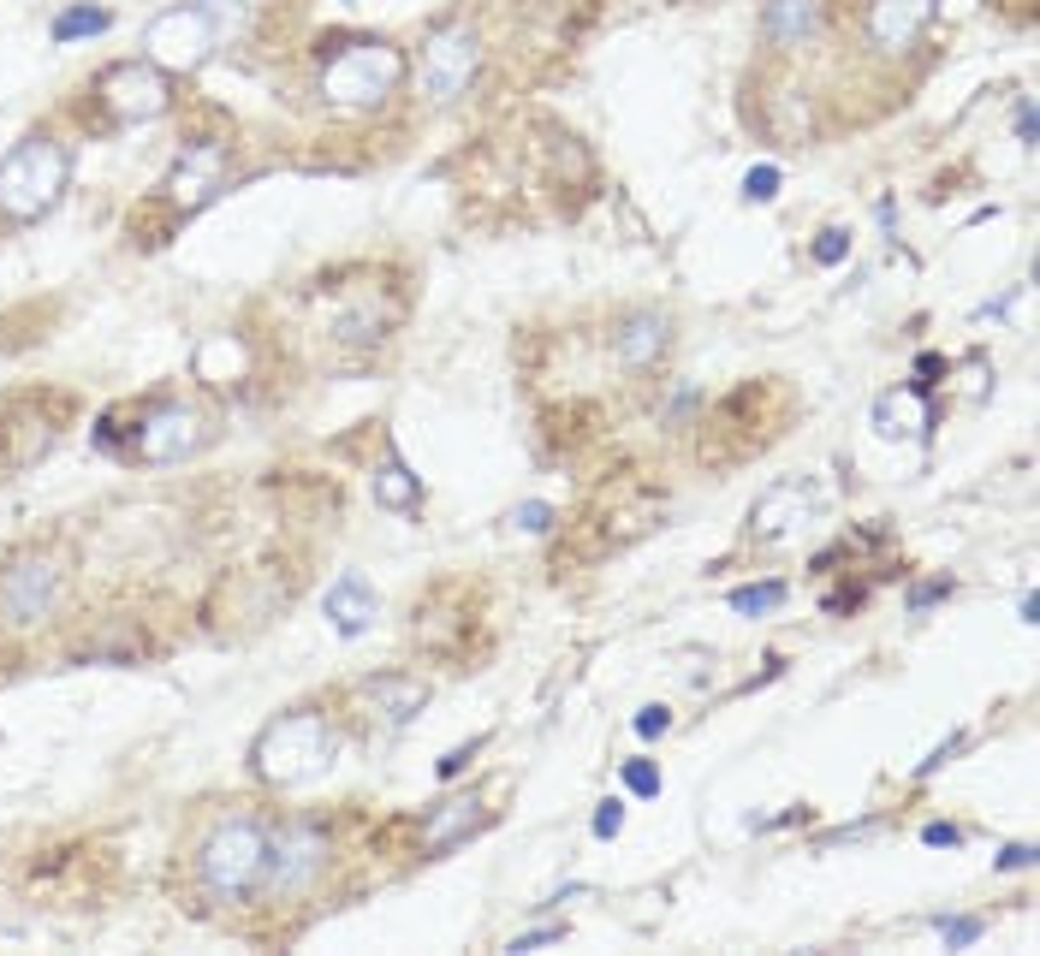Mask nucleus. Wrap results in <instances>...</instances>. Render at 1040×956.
I'll use <instances>...</instances> for the list:
<instances>
[{
    "label": "nucleus",
    "mask_w": 1040,
    "mask_h": 956,
    "mask_svg": "<svg viewBox=\"0 0 1040 956\" xmlns=\"http://www.w3.org/2000/svg\"><path fill=\"white\" fill-rule=\"evenodd\" d=\"M340 755V737H333L328 713L316 708H298V713H280L274 725H262V737L251 743V767L262 785H310L333 767Z\"/></svg>",
    "instance_id": "1"
},
{
    "label": "nucleus",
    "mask_w": 1040,
    "mask_h": 956,
    "mask_svg": "<svg viewBox=\"0 0 1040 956\" xmlns=\"http://www.w3.org/2000/svg\"><path fill=\"white\" fill-rule=\"evenodd\" d=\"M274 861V837L256 826V820H221L197 849V879L209 886L221 903H239V897L262 891Z\"/></svg>",
    "instance_id": "2"
},
{
    "label": "nucleus",
    "mask_w": 1040,
    "mask_h": 956,
    "mask_svg": "<svg viewBox=\"0 0 1040 956\" xmlns=\"http://www.w3.org/2000/svg\"><path fill=\"white\" fill-rule=\"evenodd\" d=\"M66 173H71V160H66L60 143L24 137L19 149L0 160V214L19 220V226H24V220H42L54 202H60Z\"/></svg>",
    "instance_id": "3"
},
{
    "label": "nucleus",
    "mask_w": 1040,
    "mask_h": 956,
    "mask_svg": "<svg viewBox=\"0 0 1040 956\" xmlns=\"http://www.w3.org/2000/svg\"><path fill=\"white\" fill-rule=\"evenodd\" d=\"M405 84V54L392 42H351L321 71V96L345 113H369Z\"/></svg>",
    "instance_id": "4"
},
{
    "label": "nucleus",
    "mask_w": 1040,
    "mask_h": 956,
    "mask_svg": "<svg viewBox=\"0 0 1040 956\" xmlns=\"http://www.w3.org/2000/svg\"><path fill=\"white\" fill-rule=\"evenodd\" d=\"M214 48H221V12L202 0L167 7L161 19L143 24V60H155L161 71H197Z\"/></svg>",
    "instance_id": "5"
},
{
    "label": "nucleus",
    "mask_w": 1040,
    "mask_h": 956,
    "mask_svg": "<svg viewBox=\"0 0 1040 956\" xmlns=\"http://www.w3.org/2000/svg\"><path fill=\"white\" fill-rule=\"evenodd\" d=\"M96 96H101V108H108L120 125L161 120V113L173 108V84H167V71H161L155 60H120V66H108L96 78Z\"/></svg>",
    "instance_id": "6"
},
{
    "label": "nucleus",
    "mask_w": 1040,
    "mask_h": 956,
    "mask_svg": "<svg viewBox=\"0 0 1040 956\" xmlns=\"http://www.w3.org/2000/svg\"><path fill=\"white\" fill-rule=\"evenodd\" d=\"M476 71H482V42L464 24L434 31L417 54V78H422V96L429 101H458L476 84Z\"/></svg>",
    "instance_id": "7"
},
{
    "label": "nucleus",
    "mask_w": 1040,
    "mask_h": 956,
    "mask_svg": "<svg viewBox=\"0 0 1040 956\" xmlns=\"http://www.w3.org/2000/svg\"><path fill=\"white\" fill-rule=\"evenodd\" d=\"M209 440V416H202L197 404H155L150 416L137 422V458L143 464H179L190 452Z\"/></svg>",
    "instance_id": "8"
},
{
    "label": "nucleus",
    "mask_w": 1040,
    "mask_h": 956,
    "mask_svg": "<svg viewBox=\"0 0 1040 956\" xmlns=\"http://www.w3.org/2000/svg\"><path fill=\"white\" fill-rule=\"evenodd\" d=\"M60 588H66V570L54 558H19V565L0 577V612L12 624H42L54 607H60Z\"/></svg>",
    "instance_id": "9"
},
{
    "label": "nucleus",
    "mask_w": 1040,
    "mask_h": 956,
    "mask_svg": "<svg viewBox=\"0 0 1040 956\" xmlns=\"http://www.w3.org/2000/svg\"><path fill=\"white\" fill-rule=\"evenodd\" d=\"M221 190H226V149L221 143H197V149H185L179 167H173V179H167L173 209H185V214L209 209Z\"/></svg>",
    "instance_id": "10"
},
{
    "label": "nucleus",
    "mask_w": 1040,
    "mask_h": 956,
    "mask_svg": "<svg viewBox=\"0 0 1040 956\" xmlns=\"http://www.w3.org/2000/svg\"><path fill=\"white\" fill-rule=\"evenodd\" d=\"M328 867V837L310 832V826H291L274 837V861H268V879H262V891H303L310 879Z\"/></svg>",
    "instance_id": "11"
},
{
    "label": "nucleus",
    "mask_w": 1040,
    "mask_h": 956,
    "mask_svg": "<svg viewBox=\"0 0 1040 956\" xmlns=\"http://www.w3.org/2000/svg\"><path fill=\"white\" fill-rule=\"evenodd\" d=\"M321 612H328L333 636H345V642L369 636V630L380 624V600H375L369 577H357V570H345V577L328 588V600H321Z\"/></svg>",
    "instance_id": "12"
},
{
    "label": "nucleus",
    "mask_w": 1040,
    "mask_h": 956,
    "mask_svg": "<svg viewBox=\"0 0 1040 956\" xmlns=\"http://www.w3.org/2000/svg\"><path fill=\"white\" fill-rule=\"evenodd\" d=\"M928 19H933V0H868V42L881 54H904L928 31Z\"/></svg>",
    "instance_id": "13"
},
{
    "label": "nucleus",
    "mask_w": 1040,
    "mask_h": 956,
    "mask_svg": "<svg viewBox=\"0 0 1040 956\" xmlns=\"http://www.w3.org/2000/svg\"><path fill=\"white\" fill-rule=\"evenodd\" d=\"M672 345V321L661 309H637V315L619 321V333H612V357L624 363V369H649V363H661Z\"/></svg>",
    "instance_id": "14"
},
{
    "label": "nucleus",
    "mask_w": 1040,
    "mask_h": 956,
    "mask_svg": "<svg viewBox=\"0 0 1040 956\" xmlns=\"http://www.w3.org/2000/svg\"><path fill=\"white\" fill-rule=\"evenodd\" d=\"M933 429V404L921 387H892L874 399V434L881 440H928Z\"/></svg>",
    "instance_id": "15"
},
{
    "label": "nucleus",
    "mask_w": 1040,
    "mask_h": 956,
    "mask_svg": "<svg viewBox=\"0 0 1040 956\" xmlns=\"http://www.w3.org/2000/svg\"><path fill=\"white\" fill-rule=\"evenodd\" d=\"M809 518H815L809 481H773V488L761 493V505H755V535L761 541H785L790 529H803Z\"/></svg>",
    "instance_id": "16"
},
{
    "label": "nucleus",
    "mask_w": 1040,
    "mask_h": 956,
    "mask_svg": "<svg viewBox=\"0 0 1040 956\" xmlns=\"http://www.w3.org/2000/svg\"><path fill=\"white\" fill-rule=\"evenodd\" d=\"M363 696L375 701V719L387 731H405L410 719L429 708V683H417V678H369V683H363Z\"/></svg>",
    "instance_id": "17"
},
{
    "label": "nucleus",
    "mask_w": 1040,
    "mask_h": 956,
    "mask_svg": "<svg viewBox=\"0 0 1040 956\" xmlns=\"http://www.w3.org/2000/svg\"><path fill=\"white\" fill-rule=\"evenodd\" d=\"M476 826H482V802H476V797H452V802H441V808L429 814V826H422V844L441 856V849L464 844Z\"/></svg>",
    "instance_id": "18"
},
{
    "label": "nucleus",
    "mask_w": 1040,
    "mask_h": 956,
    "mask_svg": "<svg viewBox=\"0 0 1040 956\" xmlns=\"http://www.w3.org/2000/svg\"><path fill=\"white\" fill-rule=\"evenodd\" d=\"M827 24V0H767V36L773 42H809Z\"/></svg>",
    "instance_id": "19"
},
{
    "label": "nucleus",
    "mask_w": 1040,
    "mask_h": 956,
    "mask_svg": "<svg viewBox=\"0 0 1040 956\" xmlns=\"http://www.w3.org/2000/svg\"><path fill=\"white\" fill-rule=\"evenodd\" d=\"M417 493H422L417 476H410L399 458H387V469L375 476V499H380V505H387V511H410V505H417Z\"/></svg>",
    "instance_id": "20"
},
{
    "label": "nucleus",
    "mask_w": 1040,
    "mask_h": 956,
    "mask_svg": "<svg viewBox=\"0 0 1040 956\" xmlns=\"http://www.w3.org/2000/svg\"><path fill=\"white\" fill-rule=\"evenodd\" d=\"M113 24V12L108 7H66L60 19H54V42H78V36H101Z\"/></svg>",
    "instance_id": "21"
},
{
    "label": "nucleus",
    "mask_w": 1040,
    "mask_h": 956,
    "mask_svg": "<svg viewBox=\"0 0 1040 956\" xmlns=\"http://www.w3.org/2000/svg\"><path fill=\"white\" fill-rule=\"evenodd\" d=\"M785 607V582H750V588H731V612L738 618H767Z\"/></svg>",
    "instance_id": "22"
},
{
    "label": "nucleus",
    "mask_w": 1040,
    "mask_h": 956,
    "mask_svg": "<svg viewBox=\"0 0 1040 956\" xmlns=\"http://www.w3.org/2000/svg\"><path fill=\"white\" fill-rule=\"evenodd\" d=\"M743 197H750V202H773V197H779V167H773V160H767V167H750V173H743Z\"/></svg>",
    "instance_id": "23"
},
{
    "label": "nucleus",
    "mask_w": 1040,
    "mask_h": 956,
    "mask_svg": "<svg viewBox=\"0 0 1040 956\" xmlns=\"http://www.w3.org/2000/svg\"><path fill=\"white\" fill-rule=\"evenodd\" d=\"M844 256H851V232L827 226V232H820V238H815V262H820V268H839Z\"/></svg>",
    "instance_id": "24"
},
{
    "label": "nucleus",
    "mask_w": 1040,
    "mask_h": 956,
    "mask_svg": "<svg viewBox=\"0 0 1040 956\" xmlns=\"http://www.w3.org/2000/svg\"><path fill=\"white\" fill-rule=\"evenodd\" d=\"M933 926H940V938H945V945H958V951L981 938V921H975V915H940Z\"/></svg>",
    "instance_id": "25"
},
{
    "label": "nucleus",
    "mask_w": 1040,
    "mask_h": 956,
    "mask_svg": "<svg viewBox=\"0 0 1040 956\" xmlns=\"http://www.w3.org/2000/svg\"><path fill=\"white\" fill-rule=\"evenodd\" d=\"M624 790H631V797H654V790H661L654 760H624Z\"/></svg>",
    "instance_id": "26"
},
{
    "label": "nucleus",
    "mask_w": 1040,
    "mask_h": 956,
    "mask_svg": "<svg viewBox=\"0 0 1040 956\" xmlns=\"http://www.w3.org/2000/svg\"><path fill=\"white\" fill-rule=\"evenodd\" d=\"M511 523H518V529H530V535H547V529H553V505H541V499H530V505H518V511H511Z\"/></svg>",
    "instance_id": "27"
},
{
    "label": "nucleus",
    "mask_w": 1040,
    "mask_h": 956,
    "mask_svg": "<svg viewBox=\"0 0 1040 956\" xmlns=\"http://www.w3.org/2000/svg\"><path fill=\"white\" fill-rule=\"evenodd\" d=\"M619 832H624V802L612 797V802L595 808V837H619Z\"/></svg>",
    "instance_id": "28"
},
{
    "label": "nucleus",
    "mask_w": 1040,
    "mask_h": 956,
    "mask_svg": "<svg viewBox=\"0 0 1040 956\" xmlns=\"http://www.w3.org/2000/svg\"><path fill=\"white\" fill-rule=\"evenodd\" d=\"M666 731H672V713H666V708H642V713H637V737L654 743V737H666Z\"/></svg>",
    "instance_id": "29"
},
{
    "label": "nucleus",
    "mask_w": 1040,
    "mask_h": 956,
    "mask_svg": "<svg viewBox=\"0 0 1040 956\" xmlns=\"http://www.w3.org/2000/svg\"><path fill=\"white\" fill-rule=\"evenodd\" d=\"M565 926H535V933H518L511 938V951H535V945H560Z\"/></svg>",
    "instance_id": "30"
},
{
    "label": "nucleus",
    "mask_w": 1040,
    "mask_h": 956,
    "mask_svg": "<svg viewBox=\"0 0 1040 956\" xmlns=\"http://www.w3.org/2000/svg\"><path fill=\"white\" fill-rule=\"evenodd\" d=\"M921 837H928V844H933V849H945V844H951V849H958V844H963V832H958V826H951V820H933V826H928V832H921Z\"/></svg>",
    "instance_id": "31"
},
{
    "label": "nucleus",
    "mask_w": 1040,
    "mask_h": 956,
    "mask_svg": "<svg viewBox=\"0 0 1040 956\" xmlns=\"http://www.w3.org/2000/svg\"><path fill=\"white\" fill-rule=\"evenodd\" d=\"M940 594H951V577H940V582H921V588H910V607L921 612V607H933Z\"/></svg>",
    "instance_id": "32"
},
{
    "label": "nucleus",
    "mask_w": 1040,
    "mask_h": 956,
    "mask_svg": "<svg viewBox=\"0 0 1040 956\" xmlns=\"http://www.w3.org/2000/svg\"><path fill=\"white\" fill-rule=\"evenodd\" d=\"M999 867H1005V874H1017V867H1035V844H1010V849H999Z\"/></svg>",
    "instance_id": "33"
},
{
    "label": "nucleus",
    "mask_w": 1040,
    "mask_h": 956,
    "mask_svg": "<svg viewBox=\"0 0 1040 956\" xmlns=\"http://www.w3.org/2000/svg\"><path fill=\"white\" fill-rule=\"evenodd\" d=\"M471 755H476V743H464V748H452V755L441 760V767H434V772H441V778H458L464 767H471Z\"/></svg>",
    "instance_id": "34"
},
{
    "label": "nucleus",
    "mask_w": 1040,
    "mask_h": 956,
    "mask_svg": "<svg viewBox=\"0 0 1040 956\" xmlns=\"http://www.w3.org/2000/svg\"><path fill=\"white\" fill-rule=\"evenodd\" d=\"M1017 137H1022V149H1035V101L1017 108Z\"/></svg>",
    "instance_id": "35"
}]
</instances>
